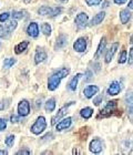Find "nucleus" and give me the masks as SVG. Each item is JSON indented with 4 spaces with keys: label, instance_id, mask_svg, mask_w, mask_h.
Masks as SVG:
<instances>
[{
    "label": "nucleus",
    "instance_id": "nucleus-1",
    "mask_svg": "<svg viewBox=\"0 0 133 155\" xmlns=\"http://www.w3.org/2000/svg\"><path fill=\"white\" fill-rule=\"evenodd\" d=\"M69 73H70V69H68V68H63V69H61V70L57 71L55 73H53L51 77L49 78V80H48V89L49 90L55 91V89L59 87V84H60L62 79L67 77Z\"/></svg>",
    "mask_w": 133,
    "mask_h": 155
},
{
    "label": "nucleus",
    "instance_id": "nucleus-2",
    "mask_svg": "<svg viewBox=\"0 0 133 155\" xmlns=\"http://www.w3.org/2000/svg\"><path fill=\"white\" fill-rule=\"evenodd\" d=\"M117 105H118V101H115V100L109 101V102L105 104V107L100 111V114H99L98 117H108V116H110L111 114H113V112L115 111Z\"/></svg>",
    "mask_w": 133,
    "mask_h": 155
},
{
    "label": "nucleus",
    "instance_id": "nucleus-3",
    "mask_svg": "<svg viewBox=\"0 0 133 155\" xmlns=\"http://www.w3.org/2000/svg\"><path fill=\"white\" fill-rule=\"evenodd\" d=\"M45 127H47L45 119L43 116H39V117L37 119L36 122H35V124L31 126V132H32L33 134L38 135V134H40V133H42L43 131H45Z\"/></svg>",
    "mask_w": 133,
    "mask_h": 155
},
{
    "label": "nucleus",
    "instance_id": "nucleus-4",
    "mask_svg": "<svg viewBox=\"0 0 133 155\" xmlns=\"http://www.w3.org/2000/svg\"><path fill=\"white\" fill-rule=\"evenodd\" d=\"M18 112L20 116H27L30 113V103L27 100L20 101L18 104Z\"/></svg>",
    "mask_w": 133,
    "mask_h": 155
},
{
    "label": "nucleus",
    "instance_id": "nucleus-5",
    "mask_svg": "<svg viewBox=\"0 0 133 155\" xmlns=\"http://www.w3.org/2000/svg\"><path fill=\"white\" fill-rule=\"evenodd\" d=\"M88 15L85 12H81L79 13L78 16L75 17V26L78 27L79 29H82V28H85V26H87V23H88Z\"/></svg>",
    "mask_w": 133,
    "mask_h": 155
},
{
    "label": "nucleus",
    "instance_id": "nucleus-6",
    "mask_svg": "<svg viewBox=\"0 0 133 155\" xmlns=\"http://www.w3.org/2000/svg\"><path fill=\"white\" fill-rule=\"evenodd\" d=\"M121 90H122V83L119 81H113L108 89V94L109 95H117L120 93Z\"/></svg>",
    "mask_w": 133,
    "mask_h": 155
},
{
    "label": "nucleus",
    "instance_id": "nucleus-7",
    "mask_svg": "<svg viewBox=\"0 0 133 155\" xmlns=\"http://www.w3.org/2000/svg\"><path fill=\"white\" fill-rule=\"evenodd\" d=\"M89 149L92 153H100L103 149V143L101 141L100 139H94L91 141L90 143V146H89Z\"/></svg>",
    "mask_w": 133,
    "mask_h": 155
},
{
    "label": "nucleus",
    "instance_id": "nucleus-8",
    "mask_svg": "<svg viewBox=\"0 0 133 155\" xmlns=\"http://www.w3.org/2000/svg\"><path fill=\"white\" fill-rule=\"evenodd\" d=\"M72 103H73V102H71V103L67 104V105H65V107H61V109H60V110H59V112H58V113H57L55 116H53V117H52V120H51V124H52V125H55V124H57V122H58L59 120L61 119L62 116H63L65 113H67V112H68V109H69V107H71V105H72Z\"/></svg>",
    "mask_w": 133,
    "mask_h": 155
},
{
    "label": "nucleus",
    "instance_id": "nucleus-9",
    "mask_svg": "<svg viewBox=\"0 0 133 155\" xmlns=\"http://www.w3.org/2000/svg\"><path fill=\"white\" fill-rule=\"evenodd\" d=\"M73 49L77 52H83L87 49V39L85 38H79L73 45Z\"/></svg>",
    "mask_w": 133,
    "mask_h": 155
},
{
    "label": "nucleus",
    "instance_id": "nucleus-10",
    "mask_svg": "<svg viewBox=\"0 0 133 155\" xmlns=\"http://www.w3.org/2000/svg\"><path fill=\"white\" fill-rule=\"evenodd\" d=\"M27 33L28 36L32 37V38H37L39 35V26L36 22H31L27 28Z\"/></svg>",
    "mask_w": 133,
    "mask_h": 155
},
{
    "label": "nucleus",
    "instance_id": "nucleus-11",
    "mask_svg": "<svg viewBox=\"0 0 133 155\" xmlns=\"http://www.w3.org/2000/svg\"><path fill=\"white\" fill-rule=\"evenodd\" d=\"M99 92V87L97 85H89L87 87L83 90V93H85V97L87 99H91V97H93L94 94H97Z\"/></svg>",
    "mask_w": 133,
    "mask_h": 155
},
{
    "label": "nucleus",
    "instance_id": "nucleus-12",
    "mask_svg": "<svg viewBox=\"0 0 133 155\" xmlns=\"http://www.w3.org/2000/svg\"><path fill=\"white\" fill-rule=\"evenodd\" d=\"M118 47H119V43L115 42V43H113V45H111L110 49L107 51V54H105V62H107V63H110L111 62V60H112V58H113L114 53H115V51H117Z\"/></svg>",
    "mask_w": 133,
    "mask_h": 155
},
{
    "label": "nucleus",
    "instance_id": "nucleus-13",
    "mask_svg": "<svg viewBox=\"0 0 133 155\" xmlns=\"http://www.w3.org/2000/svg\"><path fill=\"white\" fill-rule=\"evenodd\" d=\"M71 122H72V119L71 117H67V119H63L62 121L57 124V131H62V130H67L68 127H70L71 125Z\"/></svg>",
    "mask_w": 133,
    "mask_h": 155
},
{
    "label": "nucleus",
    "instance_id": "nucleus-14",
    "mask_svg": "<svg viewBox=\"0 0 133 155\" xmlns=\"http://www.w3.org/2000/svg\"><path fill=\"white\" fill-rule=\"evenodd\" d=\"M45 59H47V53L42 49H38V51L36 52V55H35V63L39 64V63L45 61Z\"/></svg>",
    "mask_w": 133,
    "mask_h": 155
},
{
    "label": "nucleus",
    "instance_id": "nucleus-15",
    "mask_svg": "<svg viewBox=\"0 0 133 155\" xmlns=\"http://www.w3.org/2000/svg\"><path fill=\"white\" fill-rule=\"evenodd\" d=\"M104 17H105V12H104V11H101V12H99L98 15H95V16L92 18V20H91L90 26L93 27V26L99 25V23H101L102 21H103Z\"/></svg>",
    "mask_w": 133,
    "mask_h": 155
},
{
    "label": "nucleus",
    "instance_id": "nucleus-16",
    "mask_svg": "<svg viewBox=\"0 0 133 155\" xmlns=\"http://www.w3.org/2000/svg\"><path fill=\"white\" fill-rule=\"evenodd\" d=\"M105 45H107V40L105 38H102L101 39L100 43L98 45V49H97V52H95V54H94V58L95 59H99L102 54V52L104 51V49H105Z\"/></svg>",
    "mask_w": 133,
    "mask_h": 155
},
{
    "label": "nucleus",
    "instance_id": "nucleus-17",
    "mask_svg": "<svg viewBox=\"0 0 133 155\" xmlns=\"http://www.w3.org/2000/svg\"><path fill=\"white\" fill-rule=\"evenodd\" d=\"M131 18V12L129 9H123L120 11V20L122 23H127Z\"/></svg>",
    "mask_w": 133,
    "mask_h": 155
},
{
    "label": "nucleus",
    "instance_id": "nucleus-18",
    "mask_svg": "<svg viewBox=\"0 0 133 155\" xmlns=\"http://www.w3.org/2000/svg\"><path fill=\"white\" fill-rule=\"evenodd\" d=\"M68 41H67V37L65 35H60L57 39V43H55V48L57 49H61L63 48L65 45H67Z\"/></svg>",
    "mask_w": 133,
    "mask_h": 155
},
{
    "label": "nucleus",
    "instance_id": "nucleus-19",
    "mask_svg": "<svg viewBox=\"0 0 133 155\" xmlns=\"http://www.w3.org/2000/svg\"><path fill=\"white\" fill-rule=\"evenodd\" d=\"M28 45H29V42L28 41L20 42V43H18V45H16V48H15V52H16L17 54H20V53H22V52L26 50Z\"/></svg>",
    "mask_w": 133,
    "mask_h": 155
},
{
    "label": "nucleus",
    "instance_id": "nucleus-20",
    "mask_svg": "<svg viewBox=\"0 0 133 155\" xmlns=\"http://www.w3.org/2000/svg\"><path fill=\"white\" fill-rule=\"evenodd\" d=\"M82 77V74L81 73H78V74L75 75L73 79H72L70 82H69V85H68V87H69V90H71V91H75V89H77V84H78V81H79V79Z\"/></svg>",
    "mask_w": 133,
    "mask_h": 155
},
{
    "label": "nucleus",
    "instance_id": "nucleus-21",
    "mask_svg": "<svg viewBox=\"0 0 133 155\" xmlns=\"http://www.w3.org/2000/svg\"><path fill=\"white\" fill-rule=\"evenodd\" d=\"M52 8L51 7H48V6H42L40 7L39 10H38V13L41 15V16H50L51 17V13H52Z\"/></svg>",
    "mask_w": 133,
    "mask_h": 155
},
{
    "label": "nucleus",
    "instance_id": "nucleus-22",
    "mask_svg": "<svg viewBox=\"0 0 133 155\" xmlns=\"http://www.w3.org/2000/svg\"><path fill=\"white\" fill-rule=\"evenodd\" d=\"M92 114H93V110L91 109V107H85V109H82L81 111H80V115L83 117V119H90L91 116H92Z\"/></svg>",
    "mask_w": 133,
    "mask_h": 155
},
{
    "label": "nucleus",
    "instance_id": "nucleus-23",
    "mask_svg": "<svg viewBox=\"0 0 133 155\" xmlns=\"http://www.w3.org/2000/svg\"><path fill=\"white\" fill-rule=\"evenodd\" d=\"M45 111L47 112H52V111L55 109V100L53 99V97H51V99H49L47 102H45Z\"/></svg>",
    "mask_w": 133,
    "mask_h": 155
},
{
    "label": "nucleus",
    "instance_id": "nucleus-24",
    "mask_svg": "<svg viewBox=\"0 0 133 155\" xmlns=\"http://www.w3.org/2000/svg\"><path fill=\"white\" fill-rule=\"evenodd\" d=\"M122 149H123L124 153H130L131 150L133 149V141H131V140H125V141L122 143Z\"/></svg>",
    "mask_w": 133,
    "mask_h": 155
},
{
    "label": "nucleus",
    "instance_id": "nucleus-25",
    "mask_svg": "<svg viewBox=\"0 0 133 155\" xmlns=\"http://www.w3.org/2000/svg\"><path fill=\"white\" fill-rule=\"evenodd\" d=\"M10 32H11V31L9 30L8 27L7 26L5 27V26H2V25H0V38H3V39L8 38Z\"/></svg>",
    "mask_w": 133,
    "mask_h": 155
},
{
    "label": "nucleus",
    "instance_id": "nucleus-26",
    "mask_svg": "<svg viewBox=\"0 0 133 155\" xmlns=\"http://www.w3.org/2000/svg\"><path fill=\"white\" fill-rule=\"evenodd\" d=\"M41 31L43 32V35L47 37H49L51 35V27L49 23H42L41 25Z\"/></svg>",
    "mask_w": 133,
    "mask_h": 155
},
{
    "label": "nucleus",
    "instance_id": "nucleus-27",
    "mask_svg": "<svg viewBox=\"0 0 133 155\" xmlns=\"http://www.w3.org/2000/svg\"><path fill=\"white\" fill-rule=\"evenodd\" d=\"M26 11L25 10H22V11H13L12 12V18L13 19H23L25 17H26Z\"/></svg>",
    "mask_w": 133,
    "mask_h": 155
},
{
    "label": "nucleus",
    "instance_id": "nucleus-28",
    "mask_svg": "<svg viewBox=\"0 0 133 155\" xmlns=\"http://www.w3.org/2000/svg\"><path fill=\"white\" fill-rule=\"evenodd\" d=\"M88 134H89L88 129H87V127H81V129H80V131H79L78 135L81 140L85 141V140H87V137H88Z\"/></svg>",
    "mask_w": 133,
    "mask_h": 155
},
{
    "label": "nucleus",
    "instance_id": "nucleus-29",
    "mask_svg": "<svg viewBox=\"0 0 133 155\" xmlns=\"http://www.w3.org/2000/svg\"><path fill=\"white\" fill-rule=\"evenodd\" d=\"M15 63H16V59H12V58L6 59L5 62H3V67H5L6 69H9V68H11Z\"/></svg>",
    "mask_w": 133,
    "mask_h": 155
},
{
    "label": "nucleus",
    "instance_id": "nucleus-30",
    "mask_svg": "<svg viewBox=\"0 0 133 155\" xmlns=\"http://www.w3.org/2000/svg\"><path fill=\"white\" fill-rule=\"evenodd\" d=\"M9 103H10V99H6V100L0 101V111L7 109V107H9Z\"/></svg>",
    "mask_w": 133,
    "mask_h": 155
},
{
    "label": "nucleus",
    "instance_id": "nucleus-31",
    "mask_svg": "<svg viewBox=\"0 0 133 155\" xmlns=\"http://www.w3.org/2000/svg\"><path fill=\"white\" fill-rule=\"evenodd\" d=\"M13 142H15V136L13 135H9L8 137L6 139V141H5V143H6L7 146H12L13 145Z\"/></svg>",
    "mask_w": 133,
    "mask_h": 155
},
{
    "label": "nucleus",
    "instance_id": "nucleus-32",
    "mask_svg": "<svg viewBox=\"0 0 133 155\" xmlns=\"http://www.w3.org/2000/svg\"><path fill=\"white\" fill-rule=\"evenodd\" d=\"M127 51L123 50V51L121 52V55L120 58H119V63H124V62L127 61Z\"/></svg>",
    "mask_w": 133,
    "mask_h": 155
},
{
    "label": "nucleus",
    "instance_id": "nucleus-33",
    "mask_svg": "<svg viewBox=\"0 0 133 155\" xmlns=\"http://www.w3.org/2000/svg\"><path fill=\"white\" fill-rule=\"evenodd\" d=\"M88 6H98L102 2V0H85Z\"/></svg>",
    "mask_w": 133,
    "mask_h": 155
},
{
    "label": "nucleus",
    "instance_id": "nucleus-34",
    "mask_svg": "<svg viewBox=\"0 0 133 155\" xmlns=\"http://www.w3.org/2000/svg\"><path fill=\"white\" fill-rule=\"evenodd\" d=\"M7 27L9 28L10 31H12L17 28V21L16 20H12V21H9V22L7 23Z\"/></svg>",
    "mask_w": 133,
    "mask_h": 155
},
{
    "label": "nucleus",
    "instance_id": "nucleus-35",
    "mask_svg": "<svg viewBox=\"0 0 133 155\" xmlns=\"http://www.w3.org/2000/svg\"><path fill=\"white\" fill-rule=\"evenodd\" d=\"M62 11V8H60V7H57V8H55V9L52 10V13H51V17H55V16H58V15H60Z\"/></svg>",
    "mask_w": 133,
    "mask_h": 155
},
{
    "label": "nucleus",
    "instance_id": "nucleus-36",
    "mask_svg": "<svg viewBox=\"0 0 133 155\" xmlns=\"http://www.w3.org/2000/svg\"><path fill=\"white\" fill-rule=\"evenodd\" d=\"M9 13L8 12H3V13H1V15H0V21H1V22H5V21H7V20H8V18H9Z\"/></svg>",
    "mask_w": 133,
    "mask_h": 155
},
{
    "label": "nucleus",
    "instance_id": "nucleus-37",
    "mask_svg": "<svg viewBox=\"0 0 133 155\" xmlns=\"http://www.w3.org/2000/svg\"><path fill=\"white\" fill-rule=\"evenodd\" d=\"M127 103L129 104V105H133V92L132 93H128L127 95Z\"/></svg>",
    "mask_w": 133,
    "mask_h": 155
},
{
    "label": "nucleus",
    "instance_id": "nucleus-38",
    "mask_svg": "<svg viewBox=\"0 0 133 155\" xmlns=\"http://www.w3.org/2000/svg\"><path fill=\"white\" fill-rule=\"evenodd\" d=\"M7 127V123H6V120H3L0 117V131H3V130Z\"/></svg>",
    "mask_w": 133,
    "mask_h": 155
},
{
    "label": "nucleus",
    "instance_id": "nucleus-39",
    "mask_svg": "<svg viewBox=\"0 0 133 155\" xmlns=\"http://www.w3.org/2000/svg\"><path fill=\"white\" fill-rule=\"evenodd\" d=\"M129 64H133V47L129 51Z\"/></svg>",
    "mask_w": 133,
    "mask_h": 155
},
{
    "label": "nucleus",
    "instance_id": "nucleus-40",
    "mask_svg": "<svg viewBox=\"0 0 133 155\" xmlns=\"http://www.w3.org/2000/svg\"><path fill=\"white\" fill-rule=\"evenodd\" d=\"M20 120H21V117H20V116H16V115H11V117H10L11 123H18Z\"/></svg>",
    "mask_w": 133,
    "mask_h": 155
},
{
    "label": "nucleus",
    "instance_id": "nucleus-41",
    "mask_svg": "<svg viewBox=\"0 0 133 155\" xmlns=\"http://www.w3.org/2000/svg\"><path fill=\"white\" fill-rule=\"evenodd\" d=\"M17 154H18V155H21V154L29 155V154H31V152H30L29 150H20V151H18V152H17Z\"/></svg>",
    "mask_w": 133,
    "mask_h": 155
},
{
    "label": "nucleus",
    "instance_id": "nucleus-42",
    "mask_svg": "<svg viewBox=\"0 0 133 155\" xmlns=\"http://www.w3.org/2000/svg\"><path fill=\"white\" fill-rule=\"evenodd\" d=\"M129 119H130L131 123L133 124V105H131L130 110H129Z\"/></svg>",
    "mask_w": 133,
    "mask_h": 155
},
{
    "label": "nucleus",
    "instance_id": "nucleus-43",
    "mask_svg": "<svg viewBox=\"0 0 133 155\" xmlns=\"http://www.w3.org/2000/svg\"><path fill=\"white\" fill-rule=\"evenodd\" d=\"M102 99H103V97H102V95H100L98 99H95V100H94V104H95V105H99V104H100V101L102 100Z\"/></svg>",
    "mask_w": 133,
    "mask_h": 155
},
{
    "label": "nucleus",
    "instance_id": "nucleus-44",
    "mask_svg": "<svg viewBox=\"0 0 133 155\" xmlns=\"http://www.w3.org/2000/svg\"><path fill=\"white\" fill-rule=\"evenodd\" d=\"M114 1V3H117V5H123L127 0H113Z\"/></svg>",
    "mask_w": 133,
    "mask_h": 155
},
{
    "label": "nucleus",
    "instance_id": "nucleus-45",
    "mask_svg": "<svg viewBox=\"0 0 133 155\" xmlns=\"http://www.w3.org/2000/svg\"><path fill=\"white\" fill-rule=\"evenodd\" d=\"M52 136H53V135H52L51 133H49V134H47V135H45V136H43L42 139H43V141H45V140H48V137H49V140L52 139Z\"/></svg>",
    "mask_w": 133,
    "mask_h": 155
},
{
    "label": "nucleus",
    "instance_id": "nucleus-46",
    "mask_svg": "<svg viewBox=\"0 0 133 155\" xmlns=\"http://www.w3.org/2000/svg\"><path fill=\"white\" fill-rule=\"evenodd\" d=\"M7 154H8L7 151H5V150H0V155H7Z\"/></svg>",
    "mask_w": 133,
    "mask_h": 155
},
{
    "label": "nucleus",
    "instance_id": "nucleus-47",
    "mask_svg": "<svg viewBox=\"0 0 133 155\" xmlns=\"http://www.w3.org/2000/svg\"><path fill=\"white\" fill-rule=\"evenodd\" d=\"M87 75H88V78H87V81H89L91 79V72L90 71H87Z\"/></svg>",
    "mask_w": 133,
    "mask_h": 155
},
{
    "label": "nucleus",
    "instance_id": "nucleus-48",
    "mask_svg": "<svg viewBox=\"0 0 133 155\" xmlns=\"http://www.w3.org/2000/svg\"><path fill=\"white\" fill-rule=\"evenodd\" d=\"M72 154H79V151H78V149H77V147H75V149H73V151H72Z\"/></svg>",
    "mask_w": 133,
    "mask_h": 155
},
{
    "label": "nucleus",
    "instance_id": "nucleus-49",
    "mask_svg": "<svg viewBox=\"0 0 133 155\" xmlns=\"http://www.w3.org/2000/svg\"><path fill=\"white\" fill-rule=\"evenodd\" d=\"M129 8H130V9H133V0H130V2H129Z\"/></svg>",
    "mask_w": 133,
    "mask_h": 155
},
{
    "label": "nucleus",
    "instance_id": "nucleus-50",
    "mask_svg": "<svg viewBox=\"0 0 133 155\" xmlns=\"http://www.w3.org/2000/svg\"><path fill=\"white\" fill-rule=\"evenodd\" d=\"M108 6H109V1H104L103 6H102V7H103V8H107Z\"/></svg>",
    "mask_w": 133,
    "mask_h": 155
},
{
    "label": "nucleus",
    "instance_id": "nucleus-51",
    "mask_svg": "<svg viewBox=\"0 0 133 155\" xmlns=\"http://www.w3.org/2000/svg\"><path fill=\"white\" fill-rule=\"evenodd\" d=\"M130 42H131V43H132V45H133V36L131 37V40H130Z\"/></svg>",
    "mask_w": 133,
    "mask_h": 155
},
{
    "label": "nucleus",
    "instance_id": "nucleus-52",
    "mask_svg": "<svg viewBox=\"0 0 133 155\" xmlns=\"http://www.w3.org/2000/svg\"><path fill=\"white\" fill-rule=\"evenodd\" d=\"M25 2H26V3H28V2H30V0H25Z\"/></svg>",
    "mask_w": 133,
    "mask_h": 155
},
{
    "label": "nucleus",
    "instance_id": "nucleus-53",
    "mask_svg": "<svg viewBox=\"0 0 133 155\" xmlns=\"http://www.w3.org/2000/svg\"><path fill=\"white\" fill-rule=\"evenodd\" d=\"M62 2H67V1H69V0H61Z\"/></svg>",
    "mask_w": 133,
    "mask_h": 155
}]
</instances>
